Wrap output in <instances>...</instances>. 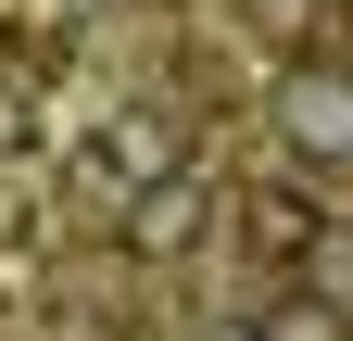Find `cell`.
<instances>
[{"label":"cell","mask_w":353,"mask_h":341,"mask_svg":"<svg viewBox=\"0 0 353 341\" xmlns=\"http://www.w3.org/2000/svg\"><path fill=\"white\" fill-rule=\"evenodd\" d=\"M214 215H228V190H202V164H176V177H152V190L114 202V253L126 266H176V253H202Z\"/></svg>","instance_id":"6da1fadb"},{"label":"cell","mask_w":353,"mask_h":341,"mask_svg":"<svg viewBox=\"0 0 353 341\" xmlns=\"http://www.w3.org/2000/svg\"><path fill=\"white\" fill-rule=\"evenodd\" d=\"M265 101H278V139H290L303 164H353V64H341V51H303Z\"/></svg>","instance_id":"7a4b0ae2"},{"label":"cell","mask_w":353,"mask_h":341,"mask_svg":"<svg viewBox=\"0 0 353 341\" xmlns=\"http://www.w3.org/2000/svg\"><path fill=\"white\" fill-rule=\"evenodd\" d=\"M228 228H240V253H252V266L303 278V253L328 240V202L303 190V177H252V190H228Z\"/></svg>","instance_id":"3957f363"},{"label":"cell","mask_w":353,"mask_h":341,"mask_svg":"<svg viewBox=\"0 0 353 341\" xmlns=\"http://www.w3.org/2000/svg\"><path fill=\"white\" fill-rule=\"evenodd\" d=\"M88 164H114L126 190H152V177H176V164H190V114H176V101H114L101 139H88Z\"/></svg>","instance_id":"277c9868"},{"label":"cell","mask_w":353,"mask_h":341,"mask_svg":"<svg viewBox=\"0 0 353 341\" xmlns=\"http://www.w3.org/2000/svg\"><path fill=\"white\" fill-rule=\"evenodd\" d=\"M303 291H316L328 316H353V215H328V240L303 253Z\"/></svg>","instance_id":"5b68a950"},{"label":"cell","mask_w":353,"mask_h":341,"mask_svg":"<svg viewBox=\"0 0 353 341\" xmlns=\"http://www.w3.org/2000/svg\"><path fill=\"white\" fill-rule=\"evenodd\" d=\"M265 341H341V316L303 291V304H278V316H265Z\"/></svg>","instance_id":"8992f818"},{"label":"cell","mask_w":353,"mask_h":341,"mask_svg":"<svg viewBox=\"0 0 353 341\" xmlns=\"http://www.w3.org/2000/svg\"><path fill=\"white\" fill-rule=\"evenodd\" d=\"M38 139V114H26V76H0V152H26Z\"/></svg>","instance_id":"52a82bcc"},{"label":"cell","mask_w":353,"mask_h":341,"mask_svg":"<svg viewBox=\"0 0 353 341\" xmlns=\"http://www.w3.org/2000/svg\"><path fill=\"white\" fill-rule=\"evenodd\" d=\"M202 341H265V316H214V329H202Z\"/></svg>","instance_id":"ba28073f"}]
</instances>
